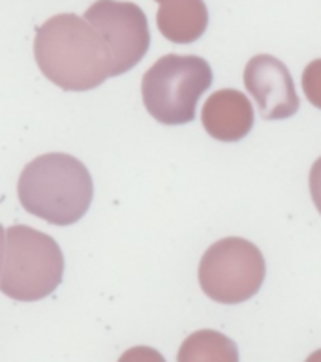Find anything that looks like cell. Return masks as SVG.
Wrapping results in <instances>:
<instances>
[{"instance_id": "obj_1", "label": "cell", "mask_w": 321, "mask_h": 362, "mask_svg": "<svg viewBox=\"0 0 321 362\" xmlns=\"http://www.w3.org/2000/svg\"><path fill=\"white\" fill-rule=\"evenodd\" d=\"M34 57L42 74L64 90H93L113 77L107 44L85 17L76 13H59L38 28Z\"/></svg>"}, {"instance_id": "obj_2", "label": "cell", "mask_w": 321, "mask_h": 362, "mask_svg": "<svg viewBox=\"0 0 321 362\" xmlns=\"http://www.w3.org/2000/svg\"><path fill=\"white\" fill-rule=\"evenodd\" d=\"M17 195L23 209L53 226H71L87 214L94 184L85 163L70 154H44L23 169Z\"/></svg>"}, {"instance_id": "obj_3", "label": "cell", "mask_w": 321, "mask_h": 362, "mask_svg": "<svg viewBox=\"0 0 321 362\" xmlns=\"http://www.w3.org/2000/svg\"><path fill=\"white\" fill-rule=\"evenodd\" d=\"M64 274V255L53 237L27 226H11L6 233L4 271L0 291L19 303L49 297Z\"/></svg>"}, {"instance_id": "obj_4", "label": "cell", "mask_w": 321, "mask_h": 362, "mask_svg": "<svg viewBox=\"0 0 321 362\" xmlns=\"http://www.w3.org/2000/svg\"><path fill=\"white\" fill-rule=\"evenodd\" d=\"M213 85V70L196 54H165L143 76V103L160 124H188L197 102Z\"/></svg>"}, {"instance_id": "obj_5", "label": "cell", "mask_w": 321, "mask_h": 362, "mask_svg": "<svg viewBox=\"0 0 321 362\" xmlns=\"http://www.w3.org/2000/svg\"><path fill=\"white\" fill-rule=\"evenodd\" d=\"M265 280V259L256 244L240 237L214 243L199 263L203 293L220 304H240L257 295Z\"/></svg>"}, {"instance_id": "obj_6", "label": "cell", "mask_w": 321, "mask_h": 362, "mask_svg": "<svg viewBox=\"0 0 321 362\" xmlns=\"http://www.w3.org/2000/svg\"><path fill=\"white\" fill-rule=\"evenodd\" d=\"M85 19L107 44L113 57V77L130 71L141 62L151 45V30L145 11L134 2L96 0Z\"/></svg>"}, {"instance_id": "obj_7", "label": "cell", "mask_w": 321, "mask_h": 362, "mask_svg": "<svg viewBox=\"0 0 321 362\" xmlns=\"http://www.w3.org/2000/svg\"><path fill=\"white\" fill-rule=\"evenodd\" d=\"M245 85L265 120L289 119L299 109L293 77L282 60L272 54H256L248 60Z\"/></svg>"}, {"instance_id": "obj_8", "label": "cell", "mask_w": 321, "mask_h": 362, "mask_svg": "<svg viewBox=\"0 0 321 362\" xmlns=\"http://www.w3.org/2000/svg\"><path fill=\"white\" fill-rule=\"evenodd\" d=\"M202 124L213 139L240 141L254 126V107L240 90L223 88L207 98L202 109Z\"/></svg>"}, {"instance_id": "obj_9", "label": "cell", "mask_w": 321, "mask_h": 362, "mask_svg": "<svg viewBox=\"0 0 321 362\" xmlns=\"http://www.w3.org/2000/svg\"><path fill=\"white\" fill-rule=\"evenodd\" d=\"M156 25L163 38L173 44H194L209 25V11L203 0H173L160 4Z\"/></svg>"}, {"instance_id": "obj_10", "label": "cell", "mask_w": 321, "mask_h": 362, "mask_svg": "<svg viewBox=\"0 0 321 362\" xmlns=\"http://www.w3.org/2000/svg\"><path fill=\"white\" fill-rule=\"evenodd\" d=\"M177 362H239V349L218 330H197L180 346Z\"/></svg>"}, {"instance_id": "obj_11", "label": "cell", "mask_w": 321, "mask_h": 362, "mask_svg": "<svg viewBox=\"0 0 321 362\" xmlns=\"http://www.w3.org/2000/svg\"><path fill=\"white\" fill-rule=\"evenodd\" d=\"M303 88H305L306 100L321 109V59L312 60L303 71Z\"/></svg>"}, {"instance_id": "obj_12", "label": "cell", "mask_w": 321, "mask_h": 362, "mask_svg": "<svg viewBox=\"0 0 321 362\" xmlns=\"http://www.w3.org/2000/svg\"><path fill=\"white\" fill-rule=\"evenodd\" d=\"M119 362H165V358L162 357V353L153 347L137 346L122 353Z\"/></svg>"}, {"instance_id": "obj_13", "label": "cell", "mask_w": 321, "mask_h": 362, "mask_svg": "<svg viewBox=\"0 0 321 362\" xmlns=\"http://www.w3.org/2000/svg\"><path fill=\"white\" fill-rule=\"evenodd\" d=\"M308 182H310V194L312 199H314V205H316V209L321 214V158H317L314 165H312Z\"/></svg>"}, {"instance_id": "obj_14", "label": "cell", "mask_w": 321, "mask_h": 362, "mask_svg": "<svg viewBox=\"0 0 321 362\" xmlns=\"http://www.w3.org/2000/svg\"><path fill=\"white\" fill-rule=\"evenodd\" d=\"M6 233L4 227L0 226V276H2V263H4V252H6Z\"/></svg>"}, {"instance_id": "obj_15", "label": "cell", "mask_w": 321, "mask_h": 362, "mask_svg": "<svg viewBox=\"0 0 321 362\" xmlns=\"http://www.w3.org/2000/svg\"><path fill=\"white\" fill-rule=\"evenodd\" d=\"M305 362H321V349H317V351L312 353L310 357L306 358Z\"/></svg>"}, {"instance_id": "obj_16", "label": "cell", "mask_w": 321, "mask_h": 362, "mask_svg": "<svg viewBox=\"0 0 321 362\" xmlns=\"http://www.w3.org/2000/svg\"><path fill=\"white\" fill-rule=\"evenodd\" d=\"M156 2H160V4H165V2H173V0H156Z\"/></svg>"}]
</instances>
